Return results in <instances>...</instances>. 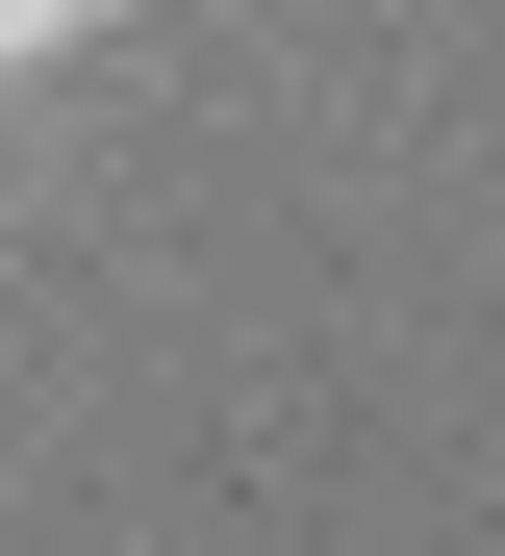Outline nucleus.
Here are the masks:
<instances>
[{"label": "nucleus", "mask_w": 505, "mask_h": 556, "mask_svg": "<svg viewBox=\"0 0 505 556\" xmlns=\"http://www.w3.org/2000/svg\"><path fill=\"white\" fill-rule=\"evenodd\" d=\"M76 26H101V0H0V76H51V51H76Z\"/></svg>", "instance_id": "1"}]
</instances>
